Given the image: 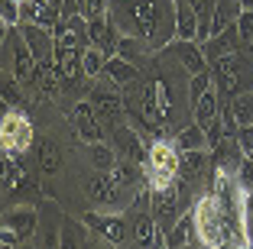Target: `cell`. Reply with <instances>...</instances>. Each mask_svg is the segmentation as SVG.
I'll list each match as a JSON object with an SVG mask.
<instances>
[{
	"label": "cell",
	"instance_id": "obj_1",
	"mask_svg": "<svg viewBox=\"0 0 253 249\" xmlns=\"http://www.w3.org/2000/svg\"><path fill=\"white\" fill-rule=\"evenodd\" d=\"M179 155L182 149L169 140H153L149 146V159L143 162V175L146 181L156 188V184H169V181H179Z\"/></svg>",
	"mask_w": 253,
	"mask_h": 249
},
{
	"label": "cell",
	"instance_id": "obj_2",
	"mask_svg": "<svg viewBox=\"0 0 253 249\" xmlns=\"http://www.w3.org/2000/svg\"><path fill=\"white\" fill-rule=\"evenodd\" d=\"M0 142H3V155H16L20 159L26 149L33 146V120L23 110H3L0 120Z\"/></svg>",
	"mask_w": 253,
	"mask_h": 249
},
{
	"label": "cell",
	"instance_id": "obj_3",
	"mask_svg": "<svg viewBox=\"0 0 253 249\" xmlns=\"http://www.w3.org/2000/svg\"><path fill=\"white\" fill-rule=\"evenodd\" d=\"M7 49L13 52L10 55V74H13L20 84H36V74H39V62L33 55V49L26 45L23 33L13 26V33H7Z\"/></svg>",
	"mask_w": 253,
	"mask_h": 249
},
{
	"label": "cell",
	"instance_id": "obj_4",
	"mask_svg": "<svg viewBox=\"0 0 253 249\" xmlns=\"http://www.w3.org/2000/svg\"><path fill=\"white\" fill-rule=\"evenodd\" d=\"M82 223L91 230V233H97L104 243H111V246H120V243L126 240V220L124 213H114V211H88L82 217Z\"/></svg>",
	"mask_w": 253,
	"mask_h": 249
},
{
	"label": "cell",
	"instance_id": "obj_5",
	"mask_svg": "<svg viewBox=\"0 0 253 249\" xmlns=\"http://www.w3.org/2000/svg\"><path fill=\"white\" fill-rule=\"evenodd\" d=\"M84 194L94 207H120L124 204V188L114 181L111 172H94V175L84 181Z\"/></svg>",
	"mask_w": 253,
	"mask_h": 249
},
{
	"label": "cell",
	"instance_id": "obj_6",
	"mask_svg": "<svg viewBox=\"0 0 253 249\" xmlns=\"http://www.w3.org/2000/svg\"><path fill=\"white\" fill-rule=\"evenodd\" d=\"M68 120H72V126H75V136H78L84 146H91V142H104V130H101V123H97L94 104L78 101L72 107V113H68Z\"/></svg>",
	"mask_w": 253,
	"mask_h": 249
},
{
	"label": "cell",
	"instance_id": "obj_7",
	"mask_svg": "<svg viewBox=\"0 0 253 249\" xmlns=\"http://www.w3.org/2000/svg\"><path fill=\"white\" fill-rule=\"evenodd\" d=\"M211 74H214V88L224 91V94H240V78H244V55L240 52H231L211 65Z\"/></svg>",
	"mask_w": 253,
	"mask_h": 249
},
{
	"label": "cell",
	"instance_id": "obj_8",
	"mask_svg": "<svg viewBox=\"0 0 253 249\" xmlns=\"http://www.w3.org/2000/svg\"><path fill=\"white\" fill-rule=\"evenodd\" d=\"M55 45L59 49H88L91 39H88V20L82 13L65 16V20L55 26Z\"/></svg>",
	"mask_w": 253,
	"mask_h": 249
},
{
	"label": "cell",
	"instance_id": "obj_9",
	"mask_svg": "<svg viewBox=\"0 0 253 249\" xmlns=\"http://www.w3.org/2000/svg\"><path fill=\"white\" fill-rule=\"evenodd\" d=\"M120 36H124V33L117 30V23H114L107 13L97 16V20H88V39H91V45H97V49L107 52V55H117Z\"/></svg>",
	"mask_w": 253,
	"mask_h": 249
},
{
	"label": "cell",
	"instance_id": "obj_10",
	"mask_svg": "<svg viewBox=\"0 0 253 249\" xmlns=\"http://www.w3.org/2000/svg\"><path fill=\"white\" fill-rule=\"evenodd\" d=\"M16 30L23 33V39H26V45L33 49L36 62L55 59V30H45V26H36V23H20Z\"/></svg>",
	"mask_w": 253,
	"mask_h": 249
},
{
	"label": "cell",
	"instance_id": "obj_11",
	"mask_svg": "<svg viewBox=\"0 0 253 249\" xmlns=\"http://www.w3.org/2000/svg\"><path fill=\"white\" fill-rule=\"evenodd\" d=\"M201 49H205L208 65H214L217 59L231 55V52H240V30H237V23H234V26H227V30H221V33H214L211 39H205V42H201Z\"/></svg>",
	"mask_w": 253,
	"mask_h": 249
},
{
	"label": "cell",
	"instance_id": "obj_12",
	"mask_svg": "<svg viewBox=\"0 0 253 249\" xmlns=\"http://www.w3.org/2000/svg\"><path fill=\"white\" fill-rule=\"evenodd\" d=\"M3 227L13 230V233L20 236V243L30 240V236L36 233V227H39L36 207H10V211H3Z\"/></svg>",
	"mask_w": 253,
	"mask_h": 249
},
{
	"label": "cell",
	"instance_id": "obj_13",
	"mask_svg": "<svg viewBox=\"0 0 253 249\" xmlns=\"http://www.w3.org/2000/svg\"><path fill=\"white\" fill-rule=\"evenodd\" d=\"M201 20L188 0H175V42H198Z\"/></svg>",
	"mask_w": 253,
	"mask_h": 249
},
{
	"label": "cell",
	"instance_id": "obj_14",
	"mask_svg": "<svg viewBox=\"0 0 253 249\" xmlns=\"http://www.w3.org/2000/svg\"><path fill=\"white\" fill-rule=\"evenodd\" d=\"M104 81H111V84H133L136 78H140V71H136V65L133 62H126L124 55H111L107 59V65H104V74H101Z\"/></svg>",
	"mask_w": 253,
	"mask_h": 249
},
{
	"label": "cell",
	"instance_id": "obj_15",
	"mask_svg": "<svg viewBox=\"0 0 253 249\" xmlns=\"http://www.w3.org/2000/svg\"><path fill=\"white\" fill-rule=\"evenodd\" d=\"M91 104H94L97 117L104 120V123H124V101H120V94L97 91V94L91 97Z\"/></svg>",
	"mask_w": 253,
	"mask_h": 249
},
{
	"label": "cell",
	"instance_id": "obj_16",
	"mask_svg": "<svg viewBox=\"0 0 253 249\" xmlns=\"http://www.w3.org/2000/svg\"><path fill=\"white\" fill-rule=\"evenodd\" d=\"M175 45V55H179V62L185 65L188 74H201L208 71V59H205V49H201V42H172Z\"/></svg>",
	"mask_w": 253,
	"mask_h": 249
},
{
	"label": "cell",
	"instance_id": "obj_17",
	"mask_svg": "<svg viewBox=\"0 0 253 249\" xmlns=\"http://www.w3.org/2000/svg\"><path fill=\"white\" fill-rule=\"evenodd\" d=\"M240 13H244V3H240V0H217L214 16H211V36L227 30V26H234V23L240 20Z\"/></svg>",
	"mask_w": 253,
	"mask_h": 249
},
{
	"label": "cell",
	"instance_id": "obj_18",
	"mask_svg": "<svg viewBox=\"0 0 253 249\" xmlns=\"http://www.w3.org/2000/svg\"><path fill=\"white\" fill-rule=\"evenodd\" d=\"M36 159H39V169H42L45 175H59L62 172V149L55 146V140H49V136H42V140L36 142Z\"/></svg>",
	"mask_w": 253,
	"mask_h": 249
},
{
	"label": "cell",
	"instance_id": "obj_19",
	"mask_svg": "<svg viewBox=\"0 0 253 249\" xmlns=\"http://www.w3.org/2000/svg\"><path fill=\"white\" fill-rule=\"evenodd\" d=\"M149 201H153V213H169L175 211L179 204V181H169V184H149Z\"/></svg>",
	"mask_w": 253,
	"mask_h": 249
},
{
	"label": "cell",
	"instance_id": "obj_20",
	"mask_svg": "<svg viewBox=\"0 0 253 249\" xmlns=\"http://www.w3.org/2000/svg\"><path fill=\"white\" fill-rule=\"evenodd\" d=\"M36 88L45 97H55L62 91V71L55 65V59H42L39 62V74H36Z\"/></svg>",
	"mask_w": 253,
	"mask_h": 249
},
{
	"label": "cell",
	"instance_id": "obj_21",
	"mask_svg": "<svg viewBox=\"0 0 253 249\" xmlns=\"http://www.w3.org/2000/svg\"><path fill=\"white\" fill-rule=\"evenodd\" d=\"M192 233H198V230H195V211H188V213H182V217L175 220L172 233L166 236V246H169V249L192 246Z\"/></svg>",
	"mask_w": 253,
	"mask_h": 249
},
{
	"label": "cell",
	"instance_id": "obj_22",
	"mask_svg": "<svg viewBox=\"0 0 253 249\" xmlns=\"http://www.w3.org/2000/svg\"><path fill=\"white\" fill-rule=\"evenodd\" d=\"M26 181H30V175H26V169L20 165V159H16V155H3V191H7V194H16V191L26 188Z\"/></svg>",
	"mask_w": 253,
	"mask_h": 249
},
{
	"label": "cell",
	"instance_id": "obj_23",
	"mask_svg": "<svg viewBox=\"0 0 253 249\" xmlns=\"http://www.w3.org/2000/svg\"><path fill=\"white\" fill-rule=\"evenodd\" d=\"M211 152L208 149H188V152L179 155V178H198L201 172L208 169Z\"/></svg>",
	"mask_w": 253,
	"mask_h": 249
},
{
	"label": "cell",
	"instance_id": "obj_24",
	"mask_svg": "<svg viewBox=\"0 0 253 249\" xmlns=\"http://www.w3.org/2000/svg\"><path fill=\"white\" fill-rule=\"evenodd\" d=\"M175 146L182 149V152H188V149H208V133H205V126L201 123H188L179 130V136H175ZM211 152V149H208Z\"/></svg>",
	"mask_w": 253,
	"mask_h": 249
},
{
	"label": "cell",
	"instance_id": "obj_25",
	"mask_svg": "<svg viewBox=\"0 0 253 249\" xmlns=\"http://www.w3.org/2000/svg\"><path fill=\"white\" fill-rule=\"evenodd\" d=\"M88 162L94 172H114V165L120 162V155L114 152V146L107 142H91L88 146Z\"/></svg>",
	"mask_w": 253,
	"mask_h": 249
},
{
	"label": "cell",
	"instance_id": "obj_26",
	"mask_svg": "<svg viewBox=\"0 0 253 249\" xmlns=\"http://www.w3.org/2000/svg\"><path fill=\"white\" fill-rule=\"evenodd\" d=\"M217 117H221V107H217V88H211L208 94L192 107V120L201 123V126H208V123H214Z\"/></svg>",
	"mask_w": 253,
	"mask_h": 249
},
{
	"label": "cell",
	"instance_id": "obj_27",
	"mask_svg": "<svg viewBox=\"0 0 253 249\" xmlns=\"http://www.w3.org/2000/svg\"><path fill=\"white\" fill-rule=\"evenodd\" d=\"M156 233H159L156 217H153V213H140V217H136V223H133V240H136V246L153 249V243H156Z\"/></svg>",
	"mask_w": 253,
	"mask_h": 249
},
{
	"label": "cell",
	"instance_id": "obj_28",
	"mask_svg": "<svg viewBox=\"0 0 253 249\" xmlns=\"http://www.w3.org/2000/svg\"><path fill=\"white\" fill-rule=\"evenodd\" d=\"M231 113L240 126H253V91H240V94L231 97Z\"/></svg>",
	"mask_w": 253,
	"mask_h": 249
},
{
	"label": "cell",
	"instance_id": "obj_29",
	"mask_svg": "<svg viewBox=\"0 0 253 249\" xmlns=\"http://www.w3.org/2000/svg\"><path fill=\"white\" fill-rule=\"evenodd\" d=\"M107 52H101L97 45H88L82 52V68H84V78H101L104 74V65H107Z\"/></svg>",
	"mask_w": 253,
	"mask_h": 249
},
{
	"label": "cell",
	"instance_id": "obj_30",
	"mask_svg": "<svg viewBox=\"0 0 253 249\" xmlns=\"http://www.w3.org/2000/svg\"><path fill=\"white\" fill-rule=\"evenodd\" d=\"M146 52H153V49H149V42H146V39H140V36H120L117 55H124L126 62H133V65H136V59H143Z\"/></svg>",
	"mask_w": 253,
	"mask_h": 249
},
{
	"label": "cell",
	"instance_id": "obj_31",
	"mask_svg": "<svg viewBox=\"0 0 253 249\" xmlns=\"http://www.w3.org/2000/svg\"><path fill=\"white\" fill-rule=\"evenodd\" d=\"M211 88H214V74H211V68H208V71H201V74H192V84H188V104L195 107V104L208 94Z\"/></svg>",
	"mask_w": 253,
	"mask_h": 249
},
{
	"label": "cell",
	"instance_id": "obj_32",
	"mask_svg": "<svg viewBox=\"0 0 253 249\" xmlns=\"http://www.w3.org/2000/svg\"><path fill=\"white\" fill-rule=\"evenodd\" d=\"M3 104H7L10 110H23V104H26V97H23V91H20V81H16L13 74H3Z\"/></svg>",
	"mask_w": 253,
	"mask_h": 249
},
{
	"label": "cell",
	"instance_id": "obj_33",
	"mask_svg": "<svg viewBox=\"0 0 253 249\" xmlns=\"http://www.w3.org/2000/svg\"><path fill=\"white\" fill-rule=\"evenodd\" d=\"M0 20H3V26H20L23 23V3L20 0H0Z\"/></svg>",
	"mask_w": 253,
	"mask_h": 249
},
{
	"label": "cell",
	"instance_id": "obj_34",
	"mask_svg": "<svg viewBox=\"0 0 253 249\" xmlns=\"http://www.w3.org/2000/svg\"><path fill=\"white\" fill-rule=\"evenodd\" d=\"M107 10H111V0H82V3H78V13H82L84 20H97V16H104Z\"/></svg>",
	"mask_w": 253,
	"mask_h": 249
},
{
	"label": "cell",
	"instance_id": "obj_35",
	"mask_svg": "<svg viewBox=\"0 0 253 249\" xmlns=\"http://www.w3.org/2000/svg\"><path fill=\"white\" fill-rule=\"evenodd\" d=\"M62 249H82V233L75 230V220L62 217Z\"/></svg>",
	"mask_w": 253,
	"mask_h": 249
},
{
	"label": "cell",
	"instance_id": "obj_36",
	"mask_svg": "<svg viewBox=\"0 0 253 249\" xmlns=\"http://www.w3.org/2000/svg\"><path fill=\"white\" fill-rule=\"evenodd\" d=\"M237 30H240V45L253 52V10H244L237 20Z\"/></svg>",
	"mask_w": 253,
	"mask_h": 249
},
{
	"label": "cell",
	"instance_id": "obj_37",
	"mask_svg": "<svg viewBox=\"0 0 253 249\" xmlns=\"http://www.w3.org/2000/svg\"><path fill=\"white\" fill-rule=\"evenodd\" d=\"M234 178H237V184L247 191V194L253 191V162H250V155H244V162H240V169H237Z\"/></svg>",
	"mask_w": 253,
	"mask_h": 249
},
{
	"label": "cell",
	"instance_id": "obj_38",
	"mask_svg": "<svg viewBox=\"0 0 253 249\" xmlns=\"http://www.w3.org/2000/svg\"><path fill=\"white\" fill-rule=\"evenodd\" d=\"M237 142H240V149H244V155H250V152H253V126H240Z\"/></svg>",
	"mask_w": 253,
	"mask_h": 249
},
{
	"label": "cell",
	"instance_id": "obj_39",
	"mask_svg": "<svg viewBox=\"0 0 253 249\" xmlns=\"http://www.w3.org/2000/svg\"><path fill=\"white\" fill-rule=\"evenodd\" d=\"M42 249H62V230H59V227H52L49 233H45Z\"/></svg>",
	"mask_w": 253,
	"mask_h": 249
},
{
	"label": "cell",
	"instance_id": "obj_40",
	"mask_svg": "<svg viewBox=\"0 0 253 249\" xmlns=\"http://www.w3.org/2000/svg\"><path fill=\"white\" fill-rule=\"evenodd\" d=\"M0 240H3V249H13L16 243H20V236H16L13 230H7V227H3V236H0Z\"/></svg>",
	"mask_w": 253,
	"mask_h": 249
},
{
	"label": "cell",
	"instance_id": "obj_41",
	"mask_svg": "<svg viewBox=\"0 0 253 249\" xmlns=\"http://www.w3.org/2000/svg\"><path fill=\"white\" fill-rule=\"evenodd\" d=\"M244 3V10H253V0H240Z\"/></svg>",
	"mask_w": 253,
	"mask_h": 249
},
{
	"label": "cell",
	"instance_id": "obj_42",
	"mask_svg": "<svg viewBox=\"0 0 253 249\" xmlns=\"http://www.w3.org/2000/svg\"><path fill=\"white\" fill-rule=\"evenodd\" d=\"M182 249H192V246H182Z\"/></svg>",
	"mask_w": 253,
	"mask_h": 249
},
{
	"label": "cell",
	"instance_id": "obj_43",
	"mask_svg": "<svg viewBox=\"0 0 253 249\" xmlns=\"http://www.w3.org/2000/svg\"><path fill=\"white\" fill-rule=\"evenodd\" d=\"M250 162H253V152H250Z\"/></svg>",
	"mask_w": 253,
	"mask_h": 249
}]
</instances>
